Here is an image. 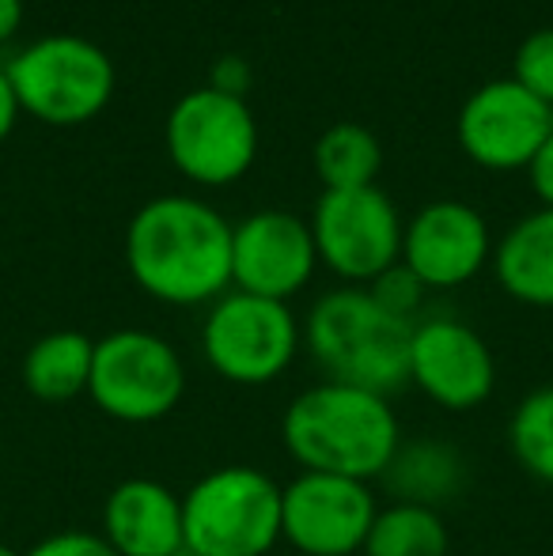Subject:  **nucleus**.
<instances>
[{"label": "nucleus", "instance_id": "obj_19", "mask_svg": "<svg viewBox=\"0 0 553 556\" xmlns=\"http://www.w3.org/2000/svg\"><path fill=\"white\" fill-rule=\"evenodd\" d=\"M379 167H384V148H379L376 132L364 129V125H353V122L330 125V129L315 140V170L326 190H361V186H376Z\"/></svg>", "mask_w": 553, "mask_h": 556}, {"label": "nucleus", "instance_id": "obj_27", "mask_svg": "<svg viewBox=\"0 0 553 556\" xmlns=\"http://www.w3.org/2000/svg\"><path fill=\"white\" fill-rule=\"evenodd\" d=\"M15 122H20V99H15V88H12V80H8V73L0 68V140L15 129Z\"/></svg>", "mask_w": 553, "mask_h": 556}, {"label": "nucleus", "instance_id": "obj_3", "mask_svg": "<svg viewBox=\"0 0 553 556\" xmlns=\"http://www.w3.org/2000/svg\"><path fill=\"white\" fill-rule=\"evenodd\" d=\"M303 341L330 382L391 397L410 382L414 323L379 307L368 288H334L307 311Z\"/></svg>", "mask_w": 553, "mask_h": 556}, {"label": "nucleus", "instance_id": "obj_25", "mask_svg": "<svg viewBox=\"0 0 553 556\" xmlns=\"http://www.w3.org/2000/svg\"><path fill=\"white\" fill-rule=\"evenodd\" d=\"M247 84H251V68H247V61L236 58V53H228V58H221L213 65V80H209V88L228 91V96H243Z\"/></svg>", "mask_w": 553, "mask_h": 556}, {"label": "nucleus", "instance_id": "obj_24", "mask_svg": "<svg viewBox=\"0 0 553 556\" xmlns=\"http://www.w3.org/2000/svg\"><path fill=\"white\" fill-rule=\"evenodd\" d=\"M23 556H118L111 545L103 542V534H91V530H61L42 542H35Z\"/></svg>", "mask_w": 553, "mask_h": 556}, {"label": "nucleus", "instance_id": "obj_10", "mask_svg": "<svg viewBox=\"0 0 553 556\" xmlns=\"http://www.w3.org/2000/svg\"><path fill=\"white\" fill-rule=\"evenodd\" d=\"M379 515L364 481L334 473H300L280 484V542L303 556H356Z\"/></svg>", "mask_w": 553, "mask_h": 556}, {"label": "nucleus", "instance_id": "obj_20", "mask_svg": "<svg viewBox=\"0 0 553 556\" xmlns=\"http://www.w3.org/2000/svg\"><path fill=\"white\" fill-rule=\"evenodd\" d=\"M364 556H448V527L436 507H379L364 542Z\"/></svg>", "mask_w": 553, "mask_h": 556}, {"label": "nucleus", "instance_id": "obj_1", "mask_svg": "<svg viewBox=\"0 0 553 556\" xmlns=\"http://www.w3.org/2000/svg\"><path fill=\"white\" fill-rule=\"evenodd\" d=\"M126 265L160 303H216L231 285V224L186 193L152 198L126 227Z\"/></svg>", "mask_w": 553, "mask_h": 556}, {"label": "nucleus", "instance_id": "obj_12", "mask_svg": "<svg viewBox=\"0 0 553 556\" xmlns=\"http://www.w3.org/2000/svg\"><path fill=\"white\" fill-rule=\"evenodd\" d=\"M553 132V114L516 76L481 84L458 114V144L478 167L516 170L535 160Z\"/></svg>", "mask_w": 553, "mask_h": 556}, {"label": "nucleus", "instance_id": "obj_5", "mask_svg": "<svg viewBox=\"0 0 553 556\" xmlns=\"http://www.w3.org/2000/svg\"><path fill=\"white\" fill-rule=\"evenodd\" d=\"M20 111L46 125H84L106 111L114 65L103 46L80 35H46L4 65Z\"/></svg>", "mask_w": 553, "mask_h": 556}, {"label": "nucleus", "instance_id": "obj_29", "mask_svg": "<svg viewBox=\"0 0 553 556\" xmlns=\"http://www.w3.org/2000/svg\"><path fill=\"white\" fill-rule=\"evenodd\" d=\"M0 556H23V553H20V549H12V545L0 542Z\"/></svg>", "mask_w": 553, "mask_h": 556}, {"label": "nucleus", "instance_id": "obj_2", "mask_svg": "<svg viewBox=\"0 0 553 556\" xmlns=\"http://www.w3.org/2000/svg\"><path fill=\"white\" fill-rule=\"evenodd\" d=\"M280 443L307 473L379 481L402 446V425L391 397L364 387L323 379L288 402Z\"/></svg>", "mask_w": 553, "mask_h": 556}, {"label": "nucleus", "instance_id": "obj_4", "mask_svg": "<svg viewBox=\"0 0 553 556\" xmlns=\"http://www.w3.org/2000/svg\"><path fill=\"white\" fill-rule=\"evenodd\" d=\"M190 556H269L280 542V484L259 466H221L186 489Z\"/></svg>", "mask_w": 553, "mask_h": 556}, {"label": "nucleus", "instance_id": "obj_28", "mask_svg": "<svg viewBox=\"0 0 553 556\" xmlns=\"http://www.w3.org/2000/svg\"><path fill=\"white\" fill-rule=\"evenodd\" d=\"M20 23H23V0H0V42H8L20 30Z\"/></svg>", "mask_w": 553, "mask_h": 556}, {"label": "nucleus", "instance_id": "obj_21", "mask_svg": "<svg viewBox=\"0 0 553 556\" xmlns=\"http://www.w3.org/2000/svg\"><path fill=\"white\" fill-rule=\"evenodd\" d=\"M508 446L531 477L553 484V387H539L512 409Z\"/></svg>", "mask_w": 553, "mask_h": 556}, {"label": "nucleus", "instance_id": "obj_9", "mask_svg": "<svg viewBox=\"0 0 553 556\" xmlns=\"http://www.w3.org/2000/svg\"><path fill=\"white\" fill-rule=\"evenodd\" d=\"M402 231L406 224L379 186L323 190L311 213L318 262L356 288H368L379 273L402 262Z\"/></svg>", "mask_w": 553, "mask_h": 556}, {"label": "nucleus", "instance_id": "obj_26", "mask_svg": "<svg viewBox=\"0 0 553 556\" xmlns=\"http://www.w3.org/2000/svg\"><path fill=\"white\" fill-rule=\"evenodd\" d=\"M527 170H531V186L539 193L542 208H553V132L546 137V144L535 152V160L527 163Z\"/></svg>", "mask_w": 553, "mask_h": 556}, {"label": "nucleus", "instance_id": "obj_8", "mask_svg": "<svg viewBox=\"0 0 553 556\" xmlns=\"http://www.w3.org/2000/svg\"><path fill=\"white\" fill-rule=\"evenodd\" d=\"M171 163L198 186H231L254 167L259 125L243 96L216 88L186 91L167 114Z\"/></svg>", "mask_w": 553, "mask_h": 556}, {"label": "nucleus", "instance_id": "obj_23", "mask_svg": "<svg viewBox=\"0 0 553 556\" xmlns=\"http://www.w3.org/2000/svg\"><path fill=\"white\" fill-rule=\"evenodd\" d=\"M368 292L376 295L379 307H387L391 315L410 318V323H414V315H417L420 303H425L428 288L420 285L417 273L410 269V265L399 262V265H391L387 273H379V277L368 285Z\"/></svg>", "mask_w": 553, "mask_h": 556}, {"label": "nucleus", "instance_id": "obj_11", "mask_svg": "<svg viewBox=\"0 0 553 556\" xmlns=\"http://www.w3.org/2000/svg\"><path fill=\"white\" fill-rule=\"evenodd\" d=\"M410 382L448 413H474L497 390V359L486 337L458 318L414 323Z\"/></svg>", "mask_w": 553, "mask_h": 556}, {"label": "nucleus", "instance_id": "obj_14", "mask_svg": "<svg viewBox=\"0 0 553 556\" xmlns=\"http://www.w3.org/2000/svg\"><path fill=\"white\" fill-rule=\"evenodd\" d=\"M493 257L489 224L463 201H432L402 231V265L417 273L420 285L458 288L474 280Z\"/></svg>", "mask_w": 553, "mask_h": 556}, {"label": "nucleus", "instance_id": "obj_17", "mask_svg": "<svg viewBox=\"0 0 553 556\" xmlns=\"http://www.w3.org/2000/svg\"><path fill=\"white\" fill-rule=\"evenodd\" d=\"M96 341L80 330H53L38 337L23 356V390L42 405H68L88 394Z\"/></svg>", "mask_w": 553, "mask_h": 556}, {"label": "nucleus", "instance_id": "obj_16", "mask_svg": "<svg viewBox=\"0 0 553 556\" xmlns=\"http://www.w3.org/2000/svg\"><path fill=\"white\" fill-rule=\"evenodd\" d=\"M493 273L512 300L553 307V208L524 216L493 247Z\"/></svg>", "mask_w": 553, "mask_h": 556}, {"label": "nucleus", "instance_id": "obj_18", "mask_svg": "<svg viewBox=\"0 0 553 556\" xmlns=\"http://www.w3.org/2000/svg\"><path fill=\"white\" fill-rule=\"evenodd\" d=\"M379 481L391 489L394 504H420L440 511L443 500L463 492L466 484V462L455 446L440 440H417L394 451L391 466L384 469Z\"/></svg>", "mask_w": 553, "mask_h": 556}, {"label": "nucleus", "instance_id": "obj_7", "mask_svg": "<svg viewBox=\"0 0 553 556\" xmlns=\"http://www.w3.org/2000/svg\"><path fill=\"white\" fill-rule=\"evenodd\" d=\"M300 323L280 300L251 292H224L201 326L205 364L236 387H269L300 352Z\"/></svg>", "mask_w": 553, "mask_h": 556}, {"label": "nucleus", "instance_id": "obj_13", "mask_svg": "<svg viewBox=\"0 0 553 556\" xmlns=\"http://www.w3.org/2000/svg\"><path fill=\"white\" fill-rule=\"evenodd\" d=\"M315 265V235H311V224L296 213L266 208L231 227V285L239 292L288 303L307 288Z\"/></svg>", "mask_w": 553, "mask_h": 556}, {"label": "nucleus", "instance_id": "obj_6", "mask_svg": "<svg viewBox=\"0 0 553 556\" xmlns=\"http://www.w3.org/2000/svg\"><path fill=\"white\" fill-rule=\"evenodd\" d=\"M186 367L167 337L152 330H114L96 341L88 397L122 425H155L178 409Z\"/></svg>", "mask_w": 553, "mask_h": 556}, {"label": "nucleus", "instance_id": "obj_15", "mask_svg": "<svg viewBox=\"0 0 553 556\" xmlns=\"http://www.w3.org/2000/svg\"><path fill=\"white\" fill-rule=\"evenodd\" d=\"M103 542L118 556H183V496L152 477L114 484L103 504Z\"/></svg>", "mask_w": 553, "mask_h": 556}, {"label": "nucleus", "instance_id": "obj_22", "mask_svg": "<svg viewBox=\"0 0 553 556\" xmlns=\"http://www.w3.org/2000/svg\"><path fill=\"white\" fill-rule=\"evenodd\" d=\"M516 80L524 84L535 99L553 106V27L535 30V35H527L524 42H519Z\"/></svg>", "mask_w": 553, "mask_h": 556}]
</instances>
